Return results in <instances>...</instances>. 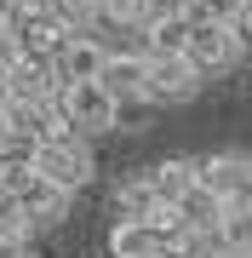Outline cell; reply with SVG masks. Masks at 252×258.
Returning <instances> with one entry per match:
<instances>
[{
  "label": "cell",
  "instance_id": "cell-6",
  "mask_svg": "<svg viewBox=\"0 0 252 258\" xmlns=\"http://www.w3.org/2000/svg\"><path fill=\"white\" fill-rule=\"evenodd\" d=\"M103 92L115 103H143L149 98V57L143 52H109V63H103Z\"/></svg>",
  "mask_w": 252,
  "mask_h": 258
},
{
  "label": "cell",
  "instance_id": "cell-7",
  "mask_svg": "<svg viewBox=\"0 0 252 258\" xmlns=\"http://www.w3.org/2000/svg\"><path fill=\"white\" fill-rule=\"evenodd\" d=\"M57 92H63V75H57V63H40V57H23V63L6 75V98H23V103H57Z\"/></svg>",
  "mask_w": 252,
  "mask_h": 258
},
{
  "label": "cell",
  "instance_id": "cell-18",
  "mask_svg": "<svg viewBox=\"0 0 252 258\" xmlns=\"http://www.w3.org/2000/svg\"><path fill=\"white\" fill-rule=\"evenodd\" d=\"M52 12L75 29V35H86L92 23H103V0H52Z\"/></svg>",
  "mask_w": 252,
  "mask_h": 258
},
{
  "label": "cell",
  "instance_id": "cell-9",
  "mask_svg": "<svg viewBox=\"0 0 252 258\" xmlns=\"http://www.w3.org/2000/svg\"><path fill=\"white\" fill-rule=\"evenodd\" d=\"M103 63H109V46L98 35H69L63 57H57V75L63 81H103Z\"/></svg>",
  "mask_w": 252,
  "mask_h": 258
},
{
  "label": "cell",
  "instance_id": "cell-10",
  "mask_svg": "<svg viewBox=\"0 0 252 258\" xmlns=\"http://www.w3.org/2000/svg\"><path fill=\"white\" fill-rule=\"evenodd\" d=\"M18 201H23V212H29V224H57V218H69V201H75V195L35 172V178L18 189Z\"/></svg>",
  "mask_w": 252,
  "mask_h": 258
},
{
  "label": "cell",
  "instance_id": "cell-16",
  "mask_svg": "<svg viewBox=\"0 0 252 258\" xmlns=\"http://www.w3.org/2000/svg\"><path fill=\"white\" fill-rule=\"evenodd\" d=\"M212 241H218V252H229V258H246V252H252V207H229Z\"/></svg>",
  "mask_w": 252,
  "mask_h": 258
},
{
  "label": "cell",
  "instance_id": "cell-26",
  "mask_svg": "<svg viewBox=\"0 0 252 258\" xmlns=\"http://www.w3.org/2000/svg\"><path fill=\"white\" fill-rule=\"evenodd\" d=\"M160 6H166V12H195L201 0H160Z\"/></svg>",
  "mask_w": 252,
  "mask_h": 258
},
{
  "label": "cell",
  "instance_id": "cell-3",
  "mask_svg": "<svg viewBox=\"0 0 252 258\" xmlns=\"http://www.w3.org/2000/svg\"><path fill=\"white\" fill-rule=\"evenodd\" d=\"M57 109H63L69 126H86V132H109L115 126V103L103 92V81H63V92H57Z\"/></svg>",
  "mask_w": 252,
  "mask_h": 258
},
{
  "label": "cell",
  "instance_id": "cell-24",
  "mask_svg": "<svg viewBox=\"0 0 252 258\" xmlns=\"http://www.w3.org/2000/svg\"><path fill=\"white\" fill-rule=\"evenodd\" d=\"M235 207H252V166H246V178H241V195H235Z\"/></svg>",
  "mask_w": 252,
  "mask_h": 258
},
{
  "label": "cell",
  "instance_id": "cell-4",
  "mask_svg": "<svg viewBox=\"0 0 252 258\" xmlns=\"http://www.w3.org/2000/svg\"><path fill=\"white\" fill-rule=\"evenodd\" d=\"M184 57H189L201 75H206V69H229L235 57H241V29H235V23H195V29H189Z\"/></svg>",
  "mask_w": 252,
  "mask_h": 258
},
{
  "label": "cell",
  "instance_id": "cell-23",
  "mask_svg": "<svg viewBox=\"0 0 252 258\" xmlns=\"http://www.w3.org/2000/svg\"><path fill=\"white\" fill-rule=\"evenodd\" d=\"M23 18V0H0V29H18Z\"/></svg>",
  "mask_w": 252,
  "mask_h": 258
},
{
  "label": "cell",
  "instance_id": "cell-13",
  "mask_svg": "<svg viewBox=\"0 0 252 258\" xmlns=\"http://www.w3.org/2000/svg\"><path fill=\"white\" fill-rule=\"evenodd\" d=\"M149 184H155V195H160L166 207H178V201H184L189 189L201 184V166L189 161V155H172V161H160L155 172H149Z\"/></svg>",
  "mask_w": 252,
  "mask_h": 258
},
{
  "label": "cell",
  "instance_id": "cell-14",
  "mask_svg": "<svg viewBox=\"0 0 252 258\" xmlns=\"http://www.w3.org/2000/svg\"><path fill=\"white\" fill-rule=\"evenodd\" d=\"M109 258H160V241L149 224H138V218H121L109 230Z\"/></svg>",
  "mask_w": 252,
  "mask_h": 258
},
{
  "label": "cell",
  "instance_id": "cell-8",
  "mask_svg": "<svg viewBox=\"0 0 252 258\" xmlns=\"http://www.w3.org/2000/svg\"><path fill=\"white\" fill-rule=\"evenodd\" d=\"M189 29H195L189 12H166V6H160L155 18L138 29V35H143V57H178L189 46Z\"/></svg>",
  "mask_w": 252,
  "mask_h": 258
},
{
  "label": "cell",
  "instance_id": "cell-25",
  "mask_svg": "<svg viewBox=\"0 0 252 258\" xmlns=\"http://www.w3.org/2000/svg\"><path fill=\"white\" fill-rule=\"evenodd\" d=\"M235 29H241V40H252V0H246V12H241V23H235Z\"/></svg>",
  "mask_w": 252,
  "mask_h": 258
},
{
  "label": "cell",
  "instance_id": "cell-11",
  "mask_svg": "<svg viewBox=\"0 0 252 258\" xmlns=\"http://www.w3.org/2000/svg\"><path fill=\"white\" fill-rule=\"evenodd\" d=\"M201 166V189H212L218 201H229L235 207V195H241V178H246V155H206V161H195Z\"/></svg>",
  "mask_w": 252,
  "mask_h": 258
},
{
  "label": "cell",
  "instance_id": "cell-28",
  "mask_svg": "<svg viewBox=\"0 0 252 258\" xmlns=\"http://www.w3.org/2000/svg\"><path fill=\"white\" fill-rule=\"evenodd\" d=\"M206 258H229V252H206Z\"/></svg>",
  "mask_w": 252,
  "mask_h": 258
},
{
  "label": "cell",
  "instance_id": "cell-19",
  "mask_svg": "<svg viewBox=\"0 0 252 258\" xmlns=\"http://www.w3.org/2000/svg\"><path fill=\"white\" fill-rule=\"evenodd\" d=\"M241 12H246V0H201L189 18L195 23H241Z\"/></svg>",
  "mask_w": 252,
  "mask_h": 258
},
{
  "label": "cell",
  "instance_id": "cell-1",
  "mask_svg": "<svg viewBox=\"0 0 252 258\" xmlns=\"http://www.w3.org/2000/svg\"><path fill=\"white\" fill-rule=\"evenodd\" d=\"M29 161H35V172L40 178H52L57 189H86L92 184V155H86V144L80 138H57V144H35L29 149Z\"/></svg>",
  "mask_w": 252,
  "mask_h": 258
},
{
  "label": "cell",
  "instance_id": "cell-15",
  "mask_svg": "<svg viewBox=\"0 0 252 258\" xmlns=\"http://www.w3.org/2000/svg\"><path fill=\"white\" fill-rule=\"evenodd\" d=\"M115 207H121V218H138V224H149V218H155V212L166 207V201L155 195V184H149V178H126V184L115 189Z\"/></svg>",
  "mask_w": 252,
  "mask_h": 258
},
{
  "label": "cell",
  "instance_id": "cell-5",
  "mask_svg": "<svg viewBox=\"0 0 252 258\" xmlns=\"http://www.w3.org/2000/svg\"><path fill=\"white\" fill-rule=\"evenodd\" d=\"M195 92H201V69L184 52L178 57H149V103H189Z\"/></svg>",
  "mask_w": 252,
  "mask_h": 258
},
{
  "label": "cell",
  "instance_id": "cell-27",
  "mask_svg": "<svg viewBox=\"0 0 252 258\" xmlns=\"http://www.w3.org/2000/svg\"><path fill=\"white\" fill-rule=\"evenodd\" d=\"M12 144V126H6V103H0V149Z\"/></svg>",
  "mask_w": 252,
  "mask_h": 258
},
{
  "label": "cell",
  "instance_id": "cell-22",
  "mask_svg": "<svg viewBox=\"0 0 252 258\" xmlns=\"http://www.w3.org/2000/svg\"><path fill=\"white\" fill-rule=\"evenodd\" d=\"M0 258H35L29 235H6V230H0Z\"/></svg>",
  "mask_w": 252,
  "mask_h": 258
},
{
  "label": "cell",
  "instance_id": "cell-21",
  "mask_svg": "<svg viewBox=\"0 0 252 258\" xmlns=\"http://www.w3.org/2000/svg\"><path fill=\"white\" fill-rule=\"evenodd\" d=\"M18 63H23V40H18V29H0V81H6Z\"/></svg>",
  "mask_w": 252,
  "mask_h": 258
},
{
  "label": "cell",
  "instance_id": "cell-12",
  "mask_svg": "<svg viewBox=\"0 0 252 258\" xmlns=\"http://www.w3.org/2000/svg\"><path fill=\"white\" fill-rule=\"evenodd\" d=\"M224 212H229V201H218L212 189H189L184 201H178V218H184V230H195V235H218V224H224Z\"/></svg>",
  "mask_w": 252,
  "mask_h": 258
},
{
  "label": "cell",
  "instance_id": "cell-17",
  "mask_svg": "<svg viewBox=\"0 0 252 258\" xmlns=\"http://www.w3.org/2000/svg\"><path fill=\"white\" fill-rule=\"evenodd\" d=\"M155 18V0H103V23L115 29H143Z\"/></svg>",
  "mask_w": 252,
  "mask_h": 258
},
{
  "label": "cell",
  "instance_id": "cell-29",
  "mask_svg": "<svg viewBox=\"0 0 252 258\" xmlns=\"http://www.w3.org/2000/svg\"><path fill=\"white\" fill-rule=\"evenodd\" d=\"M246 258H252V252H246Z\"/></svg>",
  "mask_w": 252,
  "mask_h": 258
},
{
  "label": "cell",
  "instance_id": "cell-2",
  "mask_svg": "<svg viewBox=\"0 0 252 258\" xmlns=\"http://www.w3.org/2000/svg\"><path fill=\"white\" fill-rule=\"evenodd\" d=\"M69 29L57 18L52 6H40V0H23V18H18V40H23V57H40V63H57L69 46Z\"/></svg>",
  "mask_w": 252,
  "mask_h": 258
},
{
  "label": "cell",
  "instance_id": "cell-20",
  "mask_svg": "<svg viewBox=\"0 0 252 258\" xmlns=\"http://www.w3.org/2000/svg\"><path fill=\"white\" fill-rule=\"evenodd\" d=\"M0 230H6V235H29V230H35L29 212H23V201H18L12 189H0Z\"/></svg>",
  "mask_w": 252,
  "mask_h": 258
}]
</instances>
